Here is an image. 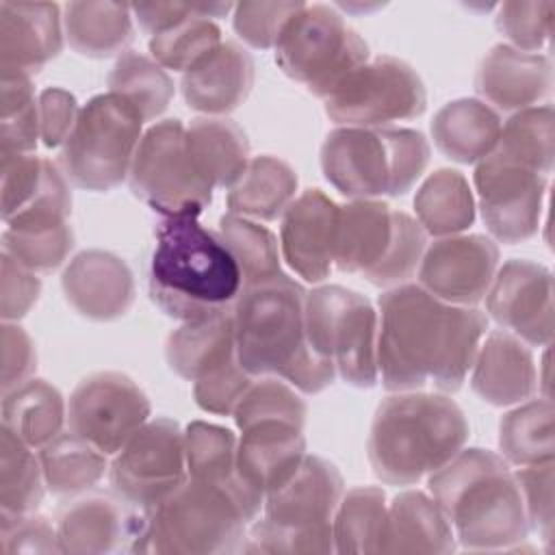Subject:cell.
<instances>
[{"mask_svg":"<svg viewBox=\"0 0 555 555\" xmlns=\"http://www.w3.org/2000/svg\"><path fill=\"white\" fill-rule=\"evenodd\" d=\"M429 154L425 134L412 128L340 126L321 145V169L345 197H399L423 176Z\"/></svg>","mask_w":555,"mask_h":555,"instance_id":"cell-6","label":"cell"},{"mask_svg":"<svg viewBox=\"0 0 555 555\" xmlns=\"http://www.w3.org/2000/svg\"><path fill=\"white\" fill-rule=\"evenodd\" d=\"M67 304L91 321H115L134 301V278L126 260L111 251L87 249L72 258L61 275Z\"/></svg>","mask_w":555,"mask_h":555,"instance_id":"cell-23","label":"cell"},{"mask_svg":"<svg viewBox=\"0 0 555 555\" xmlns=\"http://www.w3.org/2000/svg\"><path fill=\"white\" fill-rule=\"evenodd\" d=\"M254 59L236 41L221 46L182 74V98L189 108L208 117L238 108L254 87Z\"/></svg>","mask_w":555,"mask_h":555,"instance_id":"cell-26","label":"cell"},{"mask_svg":"<svg viewBox=\"0 0 555 555\" xmlns=\"http://www.w3.org/2000/svg\"><path fill=\"white\" fill-rule=\"evenodd\" d=\"M254 375H249L238 358L217 366L215 371L206 373L197 382H193V397L195 403L210 414L219 416H232L236 403L245 395V390L251 386Z\"/></svg>","mask_w":555,"mask_h":555,"instance_id":"cell-51","label":"cell"},{"mask_svg":"<svg viewBox=\"0 0 555 555\" xmlns=\"http://www.w3.org/2000/svg\"><path fill=\"white\" fill-rule=\"evenodd\" d=\"M195 13V4H180V2H145L132 4V15L139 22L141 30L150 37L176 26L178 22L186 20Z\"/></svg>","mask_w":555,"mask_h":555,"instance_id":"cell-56","label":"cell"},{"mask_svg":"<svg viewBox=\"0 0 555 555\" xmlns=\"http://www.w3.org/2000/svg\"><path fill=\"white\" fill-rule=\"evenodd\" d=\"M108 477L115 494L126 505L154 509L189 477L184 431L171 418L147 421L115 453Z\"/></svg>","mask_w":555,"mask_h":555,"instance_id":"cell-15","label":"cell"},{"mask_svg":"<svg viewBox=\"0 0 555 555\" xmlns=\"http://www.w3.org/2000/svg\"><path fill=\"white\" fill-rule=\"evenodd\" d=\"M2 158V219L22 212L41 191L50 167L48 158L33 154H0Z\"/></svg>","mask_w":555,"mask_h":555,"instance_id":"cell-49","label":"cell"},{"mask_svg":"<svg viewBox=\"0 0 555 555\" xmlns=\"http://www.w3.org/2000/svg\"><path fill=\"white\" fill-rule=\"evenodd\" d=\"M325 102L338 126L384 128L425 113L427 93L421 76L401 59L377 56L360 65Z\"/></svg>","mask_w":555,"mask_h":555,"instance_id":"cell-14","label":"cell"},{"mask_svg":"<svg viewBox=\"0 0 555 555\" xmlns=\"http://www.w3.org/2000/svg\"><path fill=\"white\" fill-rule=\"evenodd\" d=\"M551 59L538 52H522L507 43L494 46L479 63L475 91L499 111H525L551 93Z\"/></svg>","mask_w":555,"mask_h":555,"instance_id":"cell-25","label":"cell"},{"mask_svg":"<svg viewBox=\"0 0 555 555\" xmlns=\"http://www.w3.org/2000/svg\"><path fill=\"white\" fill-rule=\"evenodd\" d=\"M366 61V41L327 4H304L275 43L280 69L321 100H327Z\"/></svg>","mask_w":555,"mask_h":555,"instance_id":"cell-11","label":"cell"},{"mask_svg":"<svg viewBox=\"0 0 555 555\" xmlns=\"http://www.w3.org/2000/svg\"><path fill=\"white\" fill-rule=\"evenodd\" d=\"M61 553H150V516L108 496H89L65 507L56 522Z\"/></svg>","mask_w":555,"mask_h":555,"instance_id":"cell-21","label":"cell"},{"mask_svg":"<svg viewBox=\"0 0 555 555\" xmlns=\"http://www.w3.org/2000/svg\"><path fill=\"white\" fill-rule=\"evenodd\" d=\"M499 269V247L481 234H453L425 247L418 264V286L429 295L453 304L481 301Z\"/></svg>","mask_w":555,"mask_h":555,"instance_id":"cell-18","label":"cell"},{"mask_svg":"<svg viewBox=\"0 0 555 555\" xmlns=\"http://www.w3.org/2000/svg\"><path fill=\"white\" fill-rule=\"evenodd\" d=\"M41 280L35 271L15 262L2 251V286H0V314L4 321L22 319L39 299Z\"/></svg>","mask_w":555,"mask_h":555,"instance_id":"cell-53","label":"cell"},{"mask_svg":"<svg viewBox=\"0 0 555 555\" xmlns=\"http://www.w3.org/2000/svg\"><path fill=\"white\" fill-rule=\"evenodd\" d=\"M150 421L147 395L124 373L100 371L85 377L69 395L67 427L106 455Z\"/></svg>","mask_w":555,"mask_h":555,"instance_id":"cell-16","label":"cell"},{"mask_svg":"<svg viewBox=\"0 0 555 555\" xmlns=\"http://www.w3.org/2000/svg\"><path fill=\"white\" fill-rule=\"evenodd\" d=\"M78 102L69 91L61 87L43 89L39 93V134L43 145H63L78 119Z\"/></svg>","mask_w":555,"mask_h":555,"instance_id":"cell-55","label":"cell"},{"mask_svg":"<svg viewBox=\"0 0 555 555\" xmlns=\"http://www.w3.org/2000/svg\"><path fill=\"white\" fill-rule=\"evenodd\" d=\"M416 221L425 234L453 236L475 221V197L468 180L455 169H438L425 178L414 197Z\"/></svg>","mask_w":555,"mask_h":555,"instance_id":"cell-35","label":"cell"},{"mask_svg":"<svg viewBox=\"0 0 555 555\" xmlns=\"http://www.w3.org/2000/svg\"><path fill=\"white\" fill-rule=\"evenodd\" d=\"M108 91L130 102L143 121H152L169 106L173 82L152 56L126 52L108 74Z\"/></svg>","mask_w":555,"mask_h":555,"instance_id":"cell-43","label":"cell"},{"mask_svg":"<svg viewBox=\"0 0 555 555\" xmlns=\"http://www.w3.org/2000/svg\"><path fill=\"white\" fill-rule=\"evenodd\" d=\"M427 488L468 551H507L527 540L520 490L507 462L486 449H462L429 475Z\"/></svg>","mask_w":555,"mask_h":555,"instance_id":"cell-4","label":"cell"},{"mask_svg":"<svg viewBox=\"0 0 555 555\" xmlns=\"http://www.w3.org/2000/svg\"><path fill=\"white\" fill-rule=\"evenodd\" d=\"M503 121L481 100L460 98L444 104L431 119L436 147L451 160L473 165L486 158L499 143Z\"/></svg>","mask_w":555,"mask_h":555,"instance_id":"cell-29","label":"cell"},{"mask_svg":"<svg viewBox=\"0 0 555 555\" xmlns=\"http://www.w3.org/2000/svg\"><path fill=\"white\" fill-rule=\"evenodd\" d=\"M455 551V533L438 503L421 490H405L386 509L379 553L444 555Z\"/></svg>","mask_w":555,"mask_h":555,"instance_id":"cell-28","label":"cell"},{"mask_svg":"<svg viewBox=\"0 0 555 555\" xmlns=\"http://www.w3.org/2000/svg\"><path fill=\"white\" fill-rule=\"evenodd\" d=\"M264 499L245 490L186 477L150 516V551L163 555H210L243 551L245 527Z\"/></svg>","mask_w":555,"mask_h":555,"instance_id":"cell-7","label":"cell"},{"mask_svg":"<svg viewBox=\"0 0 555 555\" xmlns=\"http://www.w3.org/2000/svg\"><path fill=\"white\" fill-rule=\"evenodd\" d=\"M386 509V494L379 488L364 486L343 494L332 522L336 553H379Z\"/></svg>","mask_w":555,"mask_h":555,"instance_id":"cell-40","label":"cell"},{"mask_svg":"<svg viewBox=\"0 0 555 555\" xmlns=\"http://www.w3.org/2000/svg\"><path fill=\"white\" fill-rule=\"evenodd\" d=\"M529 529L548 546L553 542V462L520 466L516 473Z\"/></svg>","mask_w":555,"mask_h":555,"instance_id":"cell-50","label":"cell"},{"mask_svg":"<svg viewBox=\"0 0 555 555\" xmlns=\"http://www.w3.org/2000/svg\"><path fill=\"white\" fill-rule=\"evenodd\" d=\"M15 553H61L56 527L35 512L26 516L0 514V555Z\"/></svg>","mask_w":555,"mask_h":555,"instance_id":"cell-52","label":"cell"},{"mask_svg":"<svg viewBox=\"0 0 555 555\" xmlns=\"http://www.w3.org/2000/svg\"><path fill=\"white\" fill-rule=\"evenodd\" d=\"M499 449L509 464L533 466L553 462V405L548 399L527 401L499 423Z\"/></svg>","mask_w":555,"mask_h":555,"instance_id":"cell-38","label":"cell"},{"mask_svg":"<svg viewBox=\"0 0 555 555\" xmlns=\"http://www.w3.org/2000/svg\"><path fill=\"white\" fill-rule=\"evenodd\" d=\"M184 455L191 479L249 490L236 475V436L230 429L204 421L189 423L184 429Z\"/></svg>","mask_w":555,"mask_h":555,"instance_id":"cell-41","label":"cell"},{"mask_svg":"<svg viewBox=\"0 0 555 555\" xmlns=\"http://www.w3.org/2000/svg\"><path fill=\"white\" fill-rule=\"evenodd\" d=\"M63 28L74 52L89 59H106L132 41V7L117 2H67Z\"/></svg>","mask_w":555,"mask_h":555,"instance_id":"cell-33","label":"cell"},{"mask_svg":"<svg viewBox=\"0 0 555 555\" xmlns=\"http://www.w3.org/2000/svg\"><path fill=\"white\" fill-rule=\"evenodd\" d=\"M130 191L163 217L197 215L212 202V189L195 171L180 119L150 126L128 173Z\"/></svg>","mask_w":555,"mask_h":555,"instance_id":"cell-13","label":"cell"},{"mask_svg":"<svg viewBox=\"0 0 555 555\" xmlns=\"http://www.w3.org/2000/svg\"><path fill=\"white\" fill-rule=\"evenodd\" d=\"M0 91V154H30L41 139L33 80L20 72H2Z\"/></svg>","mask_w":555,"mask_h":555,"instance_id":"cell-46","label":"cell"},{"mask_svg":"<svg viewBox=\"0 0 555 555\" xmlns=\"http://www.w3.org/2000/svg\"><path fill=\"white\" fill-rule=\"evenodd\" d=\"M555 115L553 106H531L514 113L501 128L492 152L548 176L555 160Z\"/></svg>","mask_w":555,"mask_h":555,"instance_id":"cell-42","label":"cell"},{"mask_svg":"<svg viewBox=\"0 0 555 555\" xmlns=\"http://www.w3.org/2000/svg\"><path fill=\"white\" fill-rule=\"evenodd\" d=\"M306 334L317 356L330 360L347 384L371 388L377 382V312L345 286H319L306 295Z\"/></svg>","mask_w":555,"mask_h":555,"instance_id":"cell-12","label":"cell"},{"mask_svg":"<svg viewBox=\"0 0 555 555\" xmlns=\"http://www.w3.org/2000/svg\"><path fill=\"white\" fill-rule=\"evenodd\" d=\"M67 421V405L56 386L46 379H28L4 392L2 427L11 429L33 449L56 438Z\"/></svg>","mask_w":555,"mask_h":555,"instance_id":"cell-34","label":"cell"},{"mask_svg":"<svg viewBox=\"0 0 555 555\" xmlns=\"http://www.w3.org/2000/svg\"><path fill=\"white\" fill-rule=\"evenodd\" d=\"M466 440L468 421L453 399L412 390L379 403L366 455L377 479L410 486L453 460Z\"/></svg>","mask_w":555,"mask_h":555,"instance_id":"cell-5","label":"cell"},{"mask_svg":"<svg viewBox=\"0 0 555 555\" xmlns=\"http://www.w3.org/2000/svg\"><path fill=\"white\" fill-rule=\"evenodd\" d=\"M141 130V115L121 95L108 91L91 98L61 147L63 176L74 186L95 193L119 186L130 173Z\"/></svg>","mask_w":555,"mask_h":555,"instance_id":"cell-10","label":"cell"},{"mask_svg":"<svg viewBox=\"0 0 555 555\" xmlns=\"http://www.w3.org/2000/svg\"><path fill=\"white\" fill-rule=\"evenodd\" d=\"M165 358L169 369L189 382H197L217 366L234 360L236 343L232 308L182 323L169 334Z\"/></svg>","mask_w":555,"mask_h":555,"instance_id":"cell-30","label":"cell"},{"mask_svg":"<svg viewBox=\"0 0 555 555\" xmlns=\"http://www.w3.org/2000/svg\"><path fill=\"white\" fill-rule=\"evenodd\" d=\"M63 15L54 2H0V69L26 76L63 50Z\"/></svg>","mask_w":555,"mask_h":555,"instance_id":"cell-24","label":"cell"},{"mask_svg":"<svg viewBox=\"0 0 555 555\" xmlns=\"http://www.w3.org/2000/svg\"><path fill=\"white\" fill-rule=\"evenodd\" d=\"M219 236L241 269L243 286L282 273L278 238L258 221L228 212L219 219Z\"/></svg>","mask_w":555,"mask_h":555,"instance_id":"cell-45","label":"cell"},{"mask_svg":"<svg viewBox=\"0 0 555 555\" xmlns=\"http://www.w3.org/2000/svg\"><path fill=\"white\" fill-rule=\"evenodd\" d=\"M548 176L490 152L475 167L473 182L488 232L507 245L531 238L542 219Z\"/></svg>","mask_w":555,"mask_h":555,"instance_id":"cell-17","label":"cell"},{"mask_svg":"<svg viewBox=\"0 0 555 555\" xmlns=\"http://www.w3.org/2000/svg\"><path fill=\"white\" fill-rule=\"evenodd\" d=\"M2 345V395L28 382L37 369V349L33 338L17 323L4 321L0 327Z\"/></svg>","mask_w":555,"mask_h":555,"instance_id":"cell-54","label":"cell"},{"mask_svg":"<svg viewBox=\"0 0 555 555\" xmlns=\"http://www.w3.org/2000/svg\"><path fill=\"white\" fill-rule=\"evenodd\" d=\"M297 173L278 156L249 158L243 176L228 191V210L258 221H273L295 199Z\"/></svg>","mask_w":555,"mask_h":555,"instance_id":"cell-32","label":"cell"},{"mask_svg":"<svg viewBox=\"0 0 555 555\" xmlns=\"http://www.w3.org/2000/svg\"><path fill=\"white\" fill-rule=\"evenodd\" d=\"M338 210L321 189L297 195L282 215L280 249L286 264L306 282H323L334 267Z\"/></svg>","mask_w":555,"mask_h":555,"instance_id":"cell-22","label":"cell"},{"mask_svg":"<svg viewBox=\"0 0 555 555\" xmlns=\"http://www.w3.org/2000/svg\"><path fill=\"white\" fill-rule=\"evenodd\" d=\"M490 317L529 345L553 338V278L544 264L507 260L496 269L486 295Z\"/></svg>","mask_w":555,"mask_h":555,"instance_id":"cell-20","label":"cell"},{"mask_svg":"<svg viewBox=\"0 0 555 555\" xmlns=\"http://www.w3.org/2000/svg\"><path fill=\"white\" fill-rule=\"evenodd\" d=\"M74 249V232L67 219L11 223L2 234V251L35 273L54 271Z\"/></svg>","mask_w":555,"mask_h":555,"instance_id":"cell-44","label":"cell"},{"mask_svg":"<svg viewBox=\"0 0 555 555\" xmlns=\"http://www.w3.org/2000/svg\"><path fill=\"white\" fill-rule=\"evenodd\" d=\"M345 483L334 464L306 455L295 475L264 494V518L245 535L249 553H334V514Z\"/></svg>","mask_w":555,"mask_h":555,"instance_id":"cell-8","label":"cell"},{"mask_svg":"<svg viewBox=\"0 0 555 555\" xmlns=\"http://www.w3.org/2000/svg\"><path fill=\"white\" fill-rule=\"evenodd\" d=\"M186 150L199 178L215 189H230L249 163V141L225 117H197L186 128Z\"/></svg>","mask_w":555,"mask_h":555,"instance_id":"cell-31","label":"cell"},{"mask_svg":"<svg viewBox=\"0 0 555 555\" xmlns=\"http://www.w3.org/2000/svg\"><path fill=\"white\" fill-rule=\"evenodd\" d=\"M234 11V4H195V13L150 37V54L163 69L189 72L221 46V30L210 17Z\"/></svg>","mask_w":555,"mask_h":555,"instance_id":"cell-36","label":"cell"},{"mask_svg":"<svg viewBox=\"0 0 555 555\" xmlns=\"http://www.w3.org/2000/svg\"><path fill=\"white\" fill-rule=\"evenodd\" d=\"M43 470L33 447L11 429L0 431V514L26 516L43 501Z\"/></svg>","mask_w":555,"mask_h":555,"instance_id":"cell-39","label":"cell"},{"mask_svg":"<svg viewBox=\"0 0 555 555\" xmlns=\"http://www.w3.org/2000/svg\"><path fill=\"white\" fill-rule=\"evenodd\" d=\"M473 392L496 408L516 405L538 390V371L531 349L514 334L490 332L473 360Z\"/></svg>","mask_w":555,"mask_h":555,"instance_id":"cell-27","label":"cell"},{"mask_svg":"<svg viewBox=\"0 0 555 555\" xmlns=\"http://www.w3.org/2000/svg\"><path fill=\"white\" fill-rule=\"evenodd\" d=\"M306 295L286 273L243 286L232 306L234 343L249 375H278L297 390L317 395L334 382L336 369L308 343Z\"/></svg>","mask_w":555,"mask_h":555,"instance_id":"cell-2","label":"cell"},{"mask_svg":"<svg viewBox=\"0 0 555 555\" xmlns=\"http://www.w3.org/2000/svg\"><path fill=\"white\" fill-rule=\"evenodd\" d=\"M39 462L46 488L56 496L85 492L108 470L106 453L69 429L39 449Z\"/></svg>","mask_w":555,"mask_h":555,"instance_id":"cell-37","label":"cell"},{"mask_svg":"<svg viewBox=\"0 0 555 555\" xmlns=\"http://www.w3.org/2000/svg\"><path fill=\"white\" fill-rule=\"evenodd\" d=\"M147 288L152 301L182 323L230 310L243 288L236 260L197 215L165 217L154 232Z\"/></svg>","mask_w":555,"mask_h":555,"instance_id":"cell-3","label":"cell"},{"mask_svg":"<svg viewBox=\"0 0 555 555\" xmlns=\"http://www.w3.org/2000/svg\"><path fill=\"white\" fill-rule=\"evenodd\" d=\"M427 234L408 212L377 199H353L338 210L334 267L362 273L375 286H399L421 264Z\"/></svg>","mask_w":555,"mask_h":555,"instance_id":"cell-9","label":"cell"},{"mask_svg":"<svg viewBox=\"0 0 555 555\" xmlns=\"http://www.w3.org/2000/svg\"><path fill=\"white\" fill-rule=\"evenodd\" d=\"M553 13L555 4L551 0H509L499 7L496 28L512 41V48L522 52H538L551 37Z\"/></svg>","mask_w":555,"mask_h":555,"instance_id":"cell-47","label":"cell"},{"mask_svg":"<svg viewBox=\"0 0 555 555\" xmlns=\"http://www.w3.org/2000/svg\"><path fill=\"white\" fill-rule=\"evenodd\" d=\"M304 2H238L234 4L232 26L236 35L258 50L275 48L286 22Z\"/></svg>","mask_w":555,"mask_h":555,"instance_id":"cell-48","label":"cell"},{"mask_svg":"<svg viewBox=\"0 0 555 555\" xmlns=\"http://www.w3.org/2000/svg\"><path fill=\"white\" fill-rule=\"evenodd\" d=\"M241 438L236 440V475L260 494L286 483L306 457L304 418L295 416H247L234 421Z\"/></svg>","mask_w":555,"mask_h":555,"instance_id":"cell-19","label":"cell"},{"mask_svg":"<svg viewBox=\"0 0 555 555\" xmlns=\"http://www.w3.org/2000/svg\"><path fill=\"white\" fill-rule=\"evenodd\" d=\"M377 369L386 390L412 392L434 384L440 392L462 388L488 317L453 306L416 284H399L377 299Z\"/></svg>","mask_w":555,"mask_h":555,"instance_id":"cell-1","label":"cell"}]
</instances>
